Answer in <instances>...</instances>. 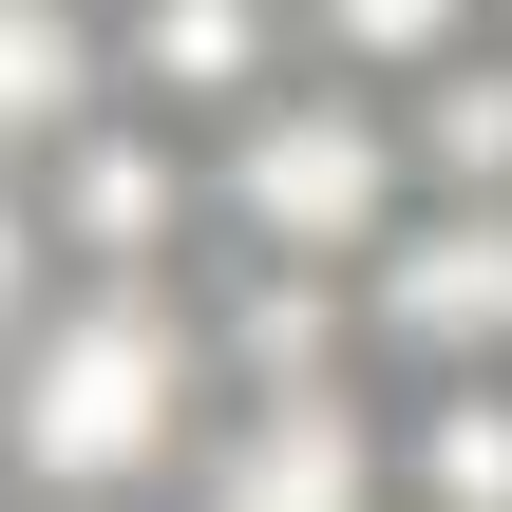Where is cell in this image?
Listing matches in <instances>:
<instances>
[{
  "label": "cell",
  "mask_w": 512,
  "mask_h": 512,
  "mask_svg": "<svg viewBox=\"0 0 512 512\" xmlns=\"http://www.w3.org/2000/svg\"><path fill=\"white\" fill-rule=\"evenodd\" d=\"M190 380H209V342L171 323V285H152V266H95V285L19 342V380H0V456H19L38 494H114V475H152V456L190 437Z\"/></svg>",
  "instance_id": "6da1fadb"
},
{
  "label": "cell",
  "mask_w": 512,
  "mask_h": 512,
  "mask_svg": "<svg viewBox=\"0 0 512 512\" xmlns=\"http://www.w3.org/2000/svg\"><path fill=\"white\" fill-rule=\"evenodd\" d=\"M209 190H228V228L266 266H380V228L418 209V152L361 95H247V133H228Z\"/></svg>",
  "instance_id": "7a4b0ae2"
},
{
  "label": "cell",
  "mask_w": 512,
  "mask_h": 512,
  "mask_svg": "<svg viewBox=\"0 0 512 512\" xmlns=\"http://www.w3.org/2000/svg\"><path fill=\"white\" fill-rule=\"evenodd\" d=\"M361 323L437 380H494L512 361V190H418L361 266Z\"/></svg>",
  "instance_id": "3957f363"
},
{
  "label": "cell",
  "mask_w": 512,
  "mask_h": 512,
  "mask_svg": "<svg viewBox=\"0 0 512 512\" xmlns=\"http://www.w3.org/2000/svg\"><path fill=\"white\" fill-rule=\"evenodd\" d=\"M380 475H399V437L323 380V399H247V437L209 456V512H380Z\"/></svg>",
  "instance_id": "277c9868"
},
{
  "label": "cell",
  "mask_w": 512,
  "mask_h": 512,
  "mask_svg": "<svg viewBox=\"0 0 512 512\" xmlns=\"http://www.w3.org/2000/svg\"><path fill=\"white\" fill-rule=\"evenodd\" d=\"M57 228L95 247V266H152L171 228H190V171H171V133H57Z\"/></svg>",
  "instance_id": "5b68a950"
},
{
  "label": "cell",
  "mask_w": 512,
  "mask_h": 512,
  "mask_svg": "<svg viewBox=\"0 0 512 512\" xmlns=\"http://www.w3.org/2000/svg\"><path fill=\"white\" fill-rule=\"evenodd\" d=\"M266 38H285L266 0H133V19H114V57H133L152 95H266Z\"/></svg>",
  "instance_id": "8992f818"
},
{
  "label": "cell",
  "mask_w": 512,
  "mask_h": 512,
  "mask_svg": "<svg viewBox=\"0 0 512 512\" xmlns=\"http://www.w3.org/2000/svg\"><path fill=\"white\" fill-rule=\"evenodd\" d=\"M399 494L418 512H512V380H437V399H418Z\"/></svg>",
  "instance_id": "52a82bcc"
},
{
  "label": "cell",
  "mask_w": 512,
  "mask_h": 512,
  "mask_svg": "<svg viewBox=\"0 0 512 512\" xmlns=\"http://www.w3.org/2000/svg\"><path fill=\"white\" fill-rule=\"evenodd\" d=\"M95 114V19L76 0H0V152H57Z\"/></svg>",
  "instance_id": "ba28073f"
},
{
  "label": "cell",
  "mask_w": 512,
  "mask_h": 512,
  "mask_svg": "<svg viewBox=\"0 0 512 512\" xmlns=\"http://www.w3.org/2000/svg\"><path fill=\"white\" fill-rule=\"evenodd\" d=\"M399 152H418V190H512V57H437Z\"/></svg>",
  "instance_id": "9c48e42d"
},
{
  "label": "cell",
  "mask_w": 512,
  "mask_h": 512,
  "mask_svg": "<svg viewBox=\"0 0 512 512\" xmlns=\"http://www.w3.org/2000/svg\"><path fill=\"white\" fill-rule=\"evenodd\" d=\"M342 323H361V304H342L323 266H266L228 342H247V380H266V399H323V380H342Z\"/></svg>",
  "instance_id": "30bf717a"
},
{
  "label": "cell",
  "mask_w": 512,
  "mask_h": 512,
  "mask_svg": "<svg viewBox=\"0 0 512 512\" xmlns=\"http://www.w3.org/2000/svg\"><path fill=\"white\" fill-rule=\"evenodd\" d=\"M323 19V57H361V76H437V57H475V0H304Z\"/></svg>",
  "instance_id": "8fae6325"
},
{
  "label": "cell",
  "mask_w": 512,
  "mask_h": 512,
  "mask_svg": "<svg viewBox=\"0 0 512 512\" xmlns=\"http://www.w3.org/2000/svg\"><path fill=\"white\" fill-rule=\"evenodd\" d=\"M19 266H38V228H19V190H0V304H19Z\"/></svg>",
  "instance_id": "7c38bea8"
}]
</instances>
